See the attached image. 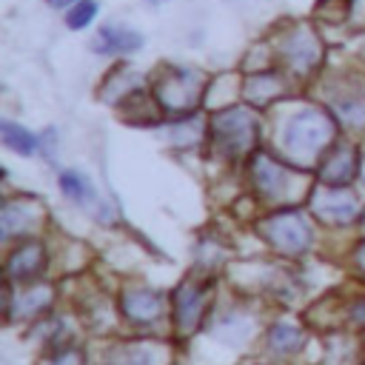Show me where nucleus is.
I'll use <instances>...</instances> for the list:
<instances>
[{
    "instance_id": "f257e3e1",
    "label": "nucleus",
    "mask_w": 365,
    "mask_h": 365,
    "mask_svg": "<svg viewBox=\"0 0 365 365\" xmlns=\"http://www.w3.org/2000/svg\"><path fill=\"white\" fill-rule=\"evenodd\" d=\"M334 134H336V125L325 111L302 108L285 120L279 143H282V151L288 160L314 163V160L325 157L328 145H334Z\"/></svg>"
},
{
    "instance_id": "f03ea898",
    "label": "nucleus",
    "mask_w": 365,
    "mask_h": 365,
    "mask_svg": "<svg viewBox=\"0 0 365 365\" xmlns=\"http://www.w3.org/2000/svg\"><path fill=\"white\" fill-rule=\"evenodd\" d=\"M259 234L265 237V242L285 254V257H297L305 254L314 242V228L308 222V217L297 208H279L274 214H268L259 222Z\"/></svg>"
},
{
    "instance_id": "7ed1b4c3",
    "label": "nucleus",
    "mask_w": 365,
    "mask_h": 365,
    "mask_svg": "<svg viewBox=\"0 0 365 365\" xmlns=\"http://www.w3.org/2000/svg\"><path fill=\"white\" fill-rule=\"evenodd\" d=\"M205 88V77L194 68H165L154 83V100L168 114H188Z\"/></svg>"
},
{
    "instance_id": "20e7f679",
    "label": "nucleus",
    "mask_w": 365,
    "mask_h": 365,
    "mask_svg": "<svg viewBox=\"0 0 365 365\" xmlns=\"http://www.w3.org/2000/svg\"><path fill=\"white\" fill-rule=\"evenodd\" d=\"M208 137H211L214 148L222 151L225 157L245 154L257 140V120L245 108H225L211 117Z\"/></svg>"
},
{
    "instance_id": "39448f33",
    "label": "nucleus",
    "mask_w": 365,
    "mask_h": 365,
    "mask_svg": "<svg viewBox=\"0 0 365 365\" xmlns=\"http://www.w3.org/2000/svg\"><path fill=\"white\" fill-rule=\"evenodd\" d=\"M274 51L277 57L282 60V66L294 74H311L322 57V43L319 37L314 34L311 26L305 23H297V26H288L285 31H279L277 43H274Z\"/></svg>"
},
{
    "instance_id": "423d86ee",
    "label": "nucleus",
    "mask_w": 365,
    "mask_h": 365,
    "mask_svg": "<svg viewBox=\"0 0 365 365\" xmlns=\"http://www.w3.org/2000/svg\"><path fill=\"white\" fill-rule=\"evenodd\" d=\"M311 211L325 225H351L359 214V200L348 185H319L311 194Z\"/></svg>"
},
{
    "instance_id": "0eeeda50",
    "label": "nucleus",
    "mask_w": 365,
    "mask_h": 365,
    "mask_svg": "<svg viewBox=\"0 0 365 365\" xmlns=\"http://www.w3.org/2000/svg\"><path fill=\"white\" fill-rule=\"evenodd\" d=\"M251 182L271 202H285L291 197V188H294L291 185L294 182L291 171L268 154H254L251 157Z\"/></svg>"
},
{
    "instance_id": "6e6552de",
    "label": "nucleus",
    "mask_w": 365,
    "mask_h": 365,
    "mask_svg": "<svg viewBox=\"0 0 365 365\" xmlns=\"http://www.w3.org/2000/svg\"><path fill=\"white\" fill-rule=\"evenodd\" d=\"M205 299H208V288L197 279H185L177 294H174V322L180 334H191L205 311Z\"/></svg>"
},
{
    "instance_id": "1a4fd4ad",
    "label": "nucleus",
    "mask_w": 365,
    "mask_h": 365,
    "mask_svg": "<svg viewBox=\"0 0 365 365\" xmlns=\"http://www.w3.org/2000/svg\"><path fill=\"white\" fill-rule=\"evenodd\" d=\"M359 171V157L356 148L348 143H334L331 151H325L322 163H319V182L322 185H336L345 188Z\"/></svg>"
},
{
    "instance_id": "9d476101",
    "label": "nucleus",
    "mask_w": 365,
    "mask_h": 365,
    "mask_svg": "<svg viewBox=\"0 0 365 365\" xmlns=\"http://www.w3.org/2000/svg\"><path fill=\"white\" fill-rule=\"evenodd\" d=\"M120 308L123 314L131 319V322H140V325H148V322H157L163 317V297L157 291H148V288H131L123 294L120 299Z\"/></svg>"
},
{
    "instance_id": "9b49d317",
    "label": "nucleus",
    "mask_w": 365,
    "mask_h": 365,
    "mask_svg": "<svg viewBox=\"0 0 365 365\" xmlns=\"http://www.w3.org/2000/svg\"><path fill=\"white\" fill-rule=\"evenodd\" d=\"M43 220V211L37 202L31 200H14V202H6L3 205V214H0V228H3V237H14V234H26L31 228H37Z\"/></svg>"
},
{
    "instance_id": "f8f14e48",
    "label": "nucleus",
    "mask_w": 365,
    "mask_h": 365,
    "mask_svg": "<svg viewBox=\"0 0 365 365\" xmlns=\"http://www.w3.org/2000/svg\"><path fill=\"white\" fill-rule=\"evenodd\" d=\"M140 46H143V34L125 26H103L91 37V48L97 54H125V51H137Z\"/></svg>"
},
{
    "instance_id": "ddd939ff",
    "label": "nucleus",
    "mask_w": 365,
    "mask_h": 365,
    "mask_svg": "<svg viewBox=\"0 0 365 365\" xmlns=\"http://www.w3.org/2000/svg\"><path fill=\"white\" fill-rule=\"evenodd\" d=\"M46 265V251L40 242H23L17 245L9 259H6V277L9 279H31L43 271Z\"/></svg>"
},
{
    "instance_id": "4468645a",
    "label": "nucleus",
    "mask_w": 365,
    "mask_h": 365,
    "mask_svg": "<svg viewBox=\"0 0 365 365\" xmlns=\"http://www.w3.org/2000/svg\"><path fill=\"white\" fill-rule=\"evenodd\" d=\"M282 91H285V80H282V74L274 71V68H259V71H254L251 80L245 83V94H248V100L257 103V106L271 103V100L279 97Z\"/></svg>"
},
{
    "instance_id": "2eb2a0df",
    "label": "nucleus",
    "mask_w": 365,
    "mask_h": 365,
    "mask_svg": "<svg viewBox=\"0 0 365 365\" xmlns=\"http://www.w3.org/2000/svg\"><path fill=\"white\" fill-rule=\"evenodd\" d=\"M154 351L148 345H117L114 351H108V365H154Z\"/></svg>"
},
{
    "instance_id": "dca6fc26",
    "label": "nucleus",
    "mask_w": 365,
    "mask_h": 365,
    "mask_svg": "<svg viewBox=\"0 0 365 365\" xmlns=\"http://www.w3.org/2000/svg\"><path fill=\"white\" fill-rule=\"evenodd\" d=\"M3 143L9 145V148H14L17 154H34L37 151V137L29 131V128H23V125H14L11 120H3Z\"/></svg>"
},
{
    "instance_id": "f3484780",
    "label": "nucleus",
    "mask_w": 365,
    "mask_h": 365,
    "mask_svg": "<svg viewBox=\"0 0 365 365\" xmlns=\"http://www.w3.org/2000/svg\"><path fill=\"white\" fill-rule=\"evenodd\" d=\"M334 108H336V114H339V120H342L345 125H351V128L365 125V94L339 97V100L334 103Z\"/></svg>"
},
{
    "instance_id": "a211bd4d",
    "label": "nucleus",
    "mask_w": 365,
    "mask_h": 365,
    "mask_svg": "<svg viewBox=\"0 0 365 365\" xmlns=\"http://www.w3.org/2000/svg\"><path fill=\"white\" fill-rule=\"evenodd\" d=\"M60 188H63V194H66L71 202H88V200L94 197L91 182H88L80 171H63V174H60Z\"/></svg>"
},
{
    "instance_id": "6ab92c4d",
    "label": "nucleus",
    "mask_w": 365,
    "mask_h": 365,
    "mask_svg": "<svg viewBox=\"0 0 365 365\" xmlns=\"http://www.w3.org/2000/svg\"><path fill=\"white\" fill-rule=\"evenodd\" d=\"M271 348L274 351H279V354H291V351H297L299 345H302V331L299 328H294V325H274L271 328Z\"/></svg>"
},
{
    "instance_id": "aec40b11",
    "label": "nucleus",
    "mask_w": 365,
    "mask_h": 365,
    "mask_svg": "<svg viewBox=\"0 0 365 365\" xmlns=\"http://www.w3.org/2000/svg\"><path fill=\"white\" fill-rule=\"evenodd\" d=\"M94 17H97V0H77V3L66 11V26L74 29V31H80V29H86Z\"/></svg>"
},
{
    "instance_id": "412c9836",
    "label": "nucleus",
    "mask_w": 365,
    "mask_h": 365,
    "mask_svg": "<svg viewBox=\"0 0 365 365\" xmlns=\"http://www.w3.org/2000/svg\"><path fill=\"white\" fill-rule=\"evenodd\" d=\"M351 319L356 325H365V297H359L354 305H351Z\"/></svg>"
},
{
    "instance_id": "4be33fe9",
    "label": "nucleus",
    "mask_w": 365,
    "mask_h": 365,
    "mask_svg": "<svg viewBox=\"0 0 365 365\" xmlns=\"http://www.w3.org/2000/svg\"><path fill=\"white\" fill-rule=\"evenodd\" d=\"M354 265H356V271L365 277V240L354 248Z\"/></svg>"
},
{
    "instance_id": "5701e85b",
    "label": "nucleus",
    "mask_w": 365,
    "mask_h": 365,
    "mask_svg": "<svg viewBox=\"0 0 365 365\" xmlns=\"http://www.w3.org/2000/svg\"><path fill=\"white\" fill-rule=\"evenodd\" d=\"M46 3H48L51 9H71L77 0H46Z\"/></svg>"
},
{
    "instance_id": "b1692460",
    "label": "nucleus",
    "mask_w": 365,
    "mask_h": 365,
    "mask_svg": "<svg viewBox=\"0 0 365 365\" xmlns=\"http://www.w3.org/2000/svg\"><path fill=\"white\" fill-rule=\"evenodd\" d=\"M145 3H151V6H157V3H165V0H145Z\"/></svg>"
},
{
    "instance_id": "393cba45",
    "label": "nucleus",
    "mask_w": 365,
    "mask_h": 365,
    "mask_svg": "<svg viewBox=\"0 0 365 365\" xmlns=\"http://www.w3.org/2000/svg\"><path fill=\"white\" fill-rule=\"evenodd\" d=\"M362 177H365V157H362Z\"/></svg>"
}]
</instances>
